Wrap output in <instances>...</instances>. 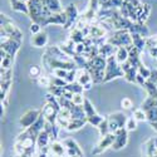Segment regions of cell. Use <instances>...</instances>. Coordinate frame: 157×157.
Returning <instances> with one entry per match:
<instances>
[{
	"label": "cell",
	"instance_id": "cell-16",
	"mask_svg": "<svg viewBox=\"0 0 157 157\" xmlns=\"http://www.w3.org/2000/svg\"><path fill=\"white\" fill-rule=\"evenodd\" d=\"M114 57L117 59L120 64H123L124 62L128 60V57H129V50L127 49V47H120L116 49V53H114Z\"/></svg>",
	"mask_w": 157,
	"mask_h": 157
},
{
	"label": "cell",
	"instance_id": "cell-9",
	"mask_svg": "<svg viewBox=\"0 0 157 157\" xmlns=\"http://www.w3.org/2000/svg\"><path fill=\"white\" fill-rule=\"evenodd\" d=\"M63 145L67 148V156H74V155H78V156H83V152L81 150V147L77 145V142L73 140V138H65L63 141Z\"/></svg>",
	"mask_w": 157,
	"mask_h": 157
},
{
	"label": "cell",
	"instance_id": "cell-17",
	"mask_svg": "<svg viewBox=\"0 0 157 157\" xmlns=\"http://www.w3.org/2000/svg\"><path fill=\"white\" fill-rule=\"evenodd\" d=\"M131 36H132V44L135 48H137L140 52H142L143 49L146 48V39L143 38L142 35L137 34V33H132L131 34Z\"/></svg>",
	"mask_w": 157,
	"mask_h": 157
},
{
	"label": "cell",
	"instance_id": "cell-6",
	"mask_svg": "<svg viewBox=\"0 0 157 157\" xmlns=\"http://www.w3.org/2000/svg\"><path fill=\"white\" fill-rule=\"evenodd\" d=\"M64 13L67 14V24L64 25V29H69L73 24L79 20V13H78V9L74 4H69L64 9Z\"/></svg>",
	"mask_w": 157,
	"mask_h": 157
},
{
	"label": "cell",
	"instance_id": "cell-23",
	"mask_svg": "<svg viewBox=\"0 0 157 157\" xmlns=\"http://www.w3.org/2000/svg\"><path fill=\"white\" fill-rule=\"evenodd\" d=\"M64 88H65V90H68V92H72V93H82L83 90H84L83 86H81V84L78 83V82L69 83V84L65 86Z\"/></svg>",
	"mask_w": 157,
	"mask_h": 157
},
{
	"label": "cell",
	"instance_id": "cell-28",
	"mask_svg": "<svg viewBox=\"0 0 157 157\" xmlns=\"http://www.w3.org/2000/svg\"><path fill=\"white\" fill-rule=\"evenodd\" d=\"M98 129H99V133H101L102 137L108 135V133H111L109 132V127H108V120H107V117L101 122V124L98 126Z\"/></svg>",
	"mask_w": 157,
	"mask_h": 157
},
{
	"label": "cell",
	"instance_id": "cell-39",
	"mask_svg": "<svg viewBox=\"0 0 157 157\" xmlns=\"http://www.w3.org/2000/svg\"><path fill=\"white\" fill-rule=\"evenodd\" d=\"M24 2H27V3H28V2H29V0H24Z\"/></svg>",
	"mask_w": 157,
	"mask_h": 157
},
{
	"label": "cell",
	"instance_id": "cell-21",
	"mask_svg": "<svg viewBox=\"0 0 157 157\" xmlns=\"http://www.w3.org/2000/svg\"><path fill=\"white\" fill-rule=\"evenodd\" d=\"M86 122H88V121L87 120H72L69 122L68 127L65 128V129H68V131H77V129L82 128L86 124Z\"/></svg>",
	"mask_w": 157,
	"mask_h": 157
},
{
	"label": "cell",
	"instance_id": "cell-13",
	"mask_svg": "<svg viewBox=\"0 0 157 157\" xmlns=\"http://www.w3.org/2000/svg\"><path fill=\"white\" fill-rule=\"evenodd\" d=\"M50 141H52L50 136L48 135V132L45 129H43L42 132L38 135V137H36V147H39L40 150H43L45 147H49Z\"/></svg>",
	"mask_w": 157,
	"mask_h": 157
},
{
	"label": "cell",
	"instance_id": "cell-20",
	"mask_svg": "<svg viewBox=\"0 0 157 157\" xmlns=\"http://www.w3.org/2000/svg\"><path fill=\"white\" fill-rule=\"evenodd\" d=\"M69 39H72V40H73L75 44H79V43H83V42H84L86 38H84L82 30L74 28L73 32H72V34H71V36H69Z\"/></svg>",
	"mask_w": 157,
	"mask_h": 157
},
{
	"label": "cell",
	"instance_id": "cell-32",
	"mask_svg": "<svg viewBox=\"0 0 157 157\" xmlns=\"http://www.w3.org/2000/svg\"><path fill=\"white\" fill-rule=\"evenodd\" d=\"M103 120H104L103 117H101V116H98V114L90 116V117H88V118H87V121H88L90 124H93V126H96V127H98Z\"/></svg>",
	"mask_w": 157,
	"mask_h": 157
},
{
	"label": "cell",
	"instance_id": "cell-8",
	"mask_svg": "<svg viewBox=\"0 0 157 157\" xmlns=\"http://www.w3.org/2000/svg\"><path fill=\"white\" fill-rule=\"evenodd\" d=\"M127 132L128 131L123 127V128H120L114 133L116 135V140H114V143L112 146L114 150H121L122 147H124L127 145Z\"/></svg>",
	"mask_w": 157,
	"mask_h": 157
},
{
	"label": "cell",
	"instance_id": "cell-35",
	"mask_svg": "<svg viewBox=\"0 0 157 157\" xmlns=\"http://www.w3.org/2000/svg\"><path fill=\"white\" fill-rule=\"evenodd\" d=\"M29 32H30L32 35H35L38 33H40L42 32V25L38 24V23H32V25L29 27Z\"/></svg>",
	"mask_w": 157,
	"mask_h": 157
},
{
	"label": "cell",
	"instance_id": "cell-22",
	"mask_svg": "<svg viewBox=\"0 0 157 157\" xmlns=\"http://www.w3.org/2000/svg\"><path fill=\"white\" fill-rule=\"evenodd\" d=\"M150 13H151V6H150L148 4H145L142 13H141L140 17H138L137 23H140V24H145V23H146V20L148 19V17H150Z\"/></svg>",
	"mask_w": 157,
	"mask_h": 157
},
{
	"label": "cell",
	"instance_id": "cell-12",
	"mask_svg": "<svg viewBox=\"0 0 157 157\" xmlns=\"http://www.w3.org/2000/svg\"><path fill=\"white\" fill-rule=\"evenodd\" d=\"M50 152L56 155L57 157H63L67 155V148H65V146L63 145V142H58V141H53L50 142Z\"/></svg>",
	"mask_w": 157,
	"mask_h": 157
},
{
	"label": "cell",
	"instance_id": "cell-38",
	"mask_svg": "<svg viewBox=\"0 0 157 157\" xmlns=\"http://www.w3.org/2000/svg\"><path fill=\"white\" fill-rule=\"evenodd\" d=\"M48 157H57V156H56V155H53V153H52V152H50V153L48 155Z\"/></svg>",
	"mask_w": 157,
	"mask_h": 157
},
{
	"label": "cell",
	"instance_id": "cell-14",
	"mask_svg": "<svg viewBox=\"0 0 157 157\" xmlns=\"http://www.w3.org/2000/svg\"><path fill=\"white\" fill-rule=\"evenodd\" d=\"M11 9L19 11V13H24V14L29 15V8H28V3L24 2V0H9Z\"/></svg>",
	"mask_w": 157,
	"mask_h": 157
},
{
	"label": "cell",
	"instance_id": "cell-37",
	"mask_svg": "<svg viewBox=\"0 0 157 157\" xmlns=\"http://www.w3.org/2000/svg\"><path fill=\"white\" fill-rule=\"evenodd\" d=\"M148 53L152 58H156L157 59V47H152V48H148Z\"/></svg>",
	"mask_w": 157,
	"mask_h": 157
},
{
	"label": "cell",
	"instance_id": "cell-18",
	"mask_svg": "<svg viewBox=\"0 0 157 157\" xmlns=\"http://www.w3.org/2000/svg\"><path fill=\"white\" fill-rule=\"evenodd\" d=\"M44 4L47 5V8L53 13V14H57V13H62L63 11V8L60 5V2L59 0H43Z\"/></svg>",
	"mask_w": 157,
	"mask_h": 157
},
{
	"label": "cell",
	"instance_id": "cell-30",
	"mask_svg": "<svg viewBox=\"0 0 157 157\" xmlns=\"http://www.w3.org/2000/svg\"><path fill=\"white\" fill-rule=\"evenodd\" d=\"M138 73L143 77V78H146V79H150V77H151V73H152V71L151 69H148L147 67H146V65H143V63L140 65V67H138Z\"/></svg>",
	"mask_w": 157,
	"mask_h": 157
},
{
	"label": "cell",
	"instance_id": "cell-7",
	"mask_svg": "<svg viewBox=\"0 0 157 157\" xmlns=\"http://www.w3.org/2000/svg\"><path fill=\"white\" fill-rule=\"evenodd\" d=\"M114 140H116V135L114 133H108L106 136H103L102 140L99 141V143L97 145V147L92 151V153L93 155H99L101 152H103L106 148L112 147L113 143H114Z\"/></svg>",
	"mask_w": 157,
	"mask_h": 157
},
{
	"label": "cell",
	"instance_id": "cell-19",
	"mask_svg": "<svg viewBox=\"0 0 157 157\" xmlns=\"http://www.w3.org/2000/svg\"><path fill=\"white\" fill-rule=\"evenodd\" d=\"M99 56L104 57V58H109L112 56H114V45H112L111 43H106L102 47H99Z\"/></svg>",
	"mask_w": 157,
	"mask_h": 157
},
{
	"label": "cell",
	"instance_id": "cell-31",
	"mask_svg": "<svg viewBox=\"0 0 157 157\" xmlns=\"http://www.w3.org/2000/svg\"><path fill=\"white\" fill-rule=\"evenodd\" d=\"M86 98L82 93H74L73 94V98H72V102L75 104V106H83Z\"/></svg>",
	"mask_w": 157,
	"mask_h": 157
},
{
	"label": "cell",
	"instance_id": "cell-3",
	"mask_svg": "<svg viewBox=\"0 0 157 157\" xmlns=\"http://www.w3.org/2000/svg\"><path fill=\"white\" fill-rule=\"evenodd\" d=\"M107 42L117 48L128 47L132 44V36H131V33L127 30H116L112 36H108Z\"/></svg>",
	"mask_w": 157,
	"mask_h": 157
},
{
	"label": "cell",
	"instance_id": "cell-24",
	"mask_svg": "<svg viewBox=\"0 0 157 157\" xmlns=\"http://www.w3.org/2000/svg\"><path fill=\"white\" fill-rule=\"evenodd\" d=\"M133 118L137 121V122H143V121H147V113L146 111H143L142 108H137L133 111Z\"/></svg>",
	"mask_w": 157,
	"mask_h": 157
},
{
	"label": "cell",
	"instance_id": "cell-4",
	"mask_svg": "<svg viewBox=\"0 0 157 157\" xmlns=\"http://www.w3.org/2000/svg\"><path fill=\"white\" fill-rule=\"evenodd\" d=\"M107 120H108V127H109L111 133H116L120 128H123L127 122L126 116L121 112H116V113L109 114L107 117Z\"/></svg>",
	"mask_w": 157,
	"mask_h": 157
},
{
	"label": "cell",
	"instance_id": "cell-27",
	"mask_svg": "<svg viewBox=\"0 0 157 157\" xmlns=\"http://www.w3.org/2000/svg\"><path fill=\"white\" fill-rule=\"evenodd\" d=\"M137 68H131L129 71H127L126 73H124V78L128 81V82H131V83H136V77H137Z\"/></svg>",
	"mask_w": 157,
	"mask_h": 157
},
{
	"label": "cell",
	"instance_id": "cell-34",
	"mask_svg": "<svg viewBox=\"0 0 157 157\" xmlns=\"http://www.w3.org/2000/svg\"><path fill=\"white\" fill-rule=\"evenodd\" d=\"M136 127H137V121L133 118V117L127 118V122H126V126H124V128L127 131H133V129H136Z\"/></svg>",
	"mask_w": 157,
	"mask_h": 157
},
{
	"label": "cell",
	"instance_id": "cell-25",
	"mask_svg": "<svg viewBox=\"0 0 157 157\" xmlns=\"http://www.w3.org/2000/svg\"><path fill=\"white\" fill-rule=\"evenodd\" d=\"M83 109H84V113H86V116H87V118H88V117H90V116L97 114L94 107L92 106V103H90L87 98H86V101H84V103H83Z\"/></svg>",
	"mask_w": 157,
	"mask_h": 157
},
{
	"label": "cell",
	"instance_id": "cell-11",
	"mask_svg": "<svg viewBox=\"0 0 157 157\" xmlns=\"http://www.w3.org/2000/svg\"><path fill=\"white\" fill-rule=\"evenodd\" d=\"M32 45L35 48H43L47 47L48 44V34L45 32H40L35 35H32V40H30Z\"/></svg>",
	"mask_w": 157,
	"mask_h": 157
},
{
	"label": "cell",
	"instance_id": "cell-15",
	"mask_svg": "<svg viewBox=\"0 0 157 157\" xmlns=\"http://www.w3.org/2000/svg\"><path fill=\"white\" fill-rule=\"evenodd\" d=\"M48 24H57V25H64L67 24V14L64 13V10L62 13H57V14H53L48 20H47V25Z\"/></svg>",
	"mask_w": 157,
	"mask_h": 157
},
{
	"label": "cell",
	"instance_id": "cell-1",
	"mask_svg": "<svg viewBox=\"0 0 157 157\" xmlns=\"http://www.w3.org/2000/svg\"><path fill=\"white\" fill-rule=\"evenodd\" d=\"M117 77H124V73L121 69V64L117 62L116 57L112 56L107 58V68H106V75H104L103 83H107Z\"/></svg>",
	"mask_w": 157,
	"mask_h": 157
},
{
	"label": "cell",
	"instance_id": "cell-36",
	"mask_svg": "<svg viewBox=\"0 0 157 157\" xmlns=\"http://www.w3.org/2000/svg\"><path fill=\"white\" fill-rule=\"evenodd\" d=\"M121 106H122V108H124V109H131V108H132V106H133V102H132V99H131V98L124 97V98L121 101Z\"/></svg>",
	"mask_w": 157,
	"mask_h": 157
},
{
	"label": "cell",
	"instance_id": "cell-2",
	"mask_svg": "<svg viewBox=\"0 0 157 157\" xmlns=\"http://www.w3.org/2000/svg\"><path fill=\"white\" fill-rule=\"evenodd\" d=\"M0 17H2V29L5 32V34H8L11 39H14V40L21 43L23 34L19 30V28L5 14H3V13H2V15H0Z\"/></svg>",
	"mask_w": 157,
	"mask_h": 157
},
{
	"label": "cell",
	"instance_id": "cell-10",
	"mask_svg": "<svg viewBox=\"0 0 157 157\" xmlns=\"http://www.w3.org/2000/svg\"><path fill=\"white\" fill-rule=\"evenodd\" d=\"M77 82L81 86H83V88L88 84H93L92 75H90V73L84 68H78L77 69Z\"/></svg>",
	"mask_w": 157,
	"mask_h": 157
},
{
	"label": "cell",
	"instance_id": "cell-26",
	"mask_svg": "<svg viewBox=\"0 0 157 157\" xmlns=\"http://www.w3.org/2000/svg\"><path fill=\"white\" fill-rule=\"evenodd\" d=\"M68 72L67 69H62V68H57V69H53L50 72V74L48 75H53V77H57V78H60V79H64L65 81V78H67L68 75Z\"/></svg>",
	"mask_w": 157,
	"mask_h": 157
},
{
	"label": "cell",
	"instance_id": "cell-33",
	"mask_svg": "<svg viewBox=\"0 0 157 157\" xmlns=\"http://www.w3.org/2000/svg\"><path fill=\"white\" fill-rule=\"evenodd\" d=\"M29 75L38 79V78L42 75V68L38 67V65H33V67H30V69H29Z\"/></svg>",
	"mask_w": 157,
	"mask_h": 157
},
{
	"label": "cell",
	"instance_id": "cell-29",
	"mask_svg": "<svg viewBox=\"0 0 157 157\" xmlns=\"http://www.w3.org/2000/svg\"><path fill=\"white\" fill-rule=\"evenodd\" d=\"M38 84L40 87H45V88H49L52 86V82H50V75H40L36 79Z\"/></svg>",
	"mask_w": 157,
	"mask_h": 157
},
{
	"label": "cell",
	"instance_id": "cell-5",
	"mask_svg": "<svg viewBox=\"0 0 157 157\" xmlns=\"http://www.w3.org/2000/svg\"><path fill=\"white\" fill-rule=\"evenodd\" d=\"M40 116H42V109H29L20 117L19 124H20L21 128L27 129V128L32 127L38 121V118Z\"/></svg>",
	"mask_w": 157,
	"mask_h": 157
}]
</instances>
